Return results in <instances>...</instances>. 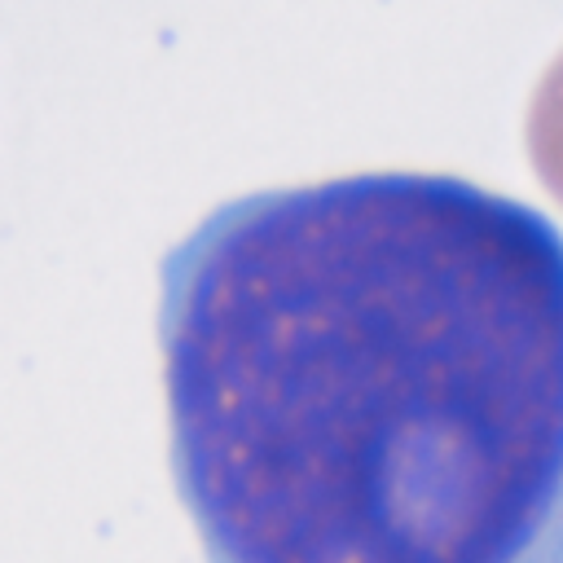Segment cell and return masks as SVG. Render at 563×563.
Masks as SVG:
<instances>
[{
  "instance_id": "1",
  "label": "cell",
  "mask_w": 563,
  "mask_h": 563,
  "mask_svg": "<svg viewBox=\"0 0 563 563\" xmlns=\"http://www.w3.org/2000/svg\"><path fill=\"white\" fill-rule=\"evenodd\" d=\"M211 563H563V233L444 172L211 211L163 260Z\"/></svg>"
},
{
  "instance_id": "2",
  "label": "cell",
  "mask_w": 563,
  "mask_h": 563,
  "mask_svg": "<svg viewBox=\"0 0 563 563\" xmlns=\"http://www.w3.org/2000/svg\"><path fill=\"white\" fill-rule=\"evenodd\" d=\"M528 158L550 198L563 202V53L545 66L528 106Z\"/></svg>"
}]
</instances>
